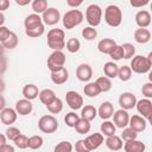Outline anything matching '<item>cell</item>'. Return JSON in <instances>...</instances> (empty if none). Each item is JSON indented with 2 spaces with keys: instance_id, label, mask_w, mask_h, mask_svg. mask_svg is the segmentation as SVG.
<instances>
[{
  "instance_id": "obj_1",
  "label": "cell",
  "mask_w": 152,
  "mask_h": 152,
  "mask_svg": "<svg viewBox=\"0 0 152 152\" xmlns=\"http://www.w3.org/2000/svg\"><path fill=\"white\" fill-rule=\"evenodd\" d=\"M65 34L61 28H52L48 32V45L53 51H62L65 48Z\"/></svg>"
},
{
  "instance_id": "obj_2",
  "label": "cell",
  "mask_w": 152,
  "mask_h": 152,
  "mask_svg": "<svg viewBox=\"0 0 152 152\" xmlns=\"http://www.w3.org/2000/svg\"><path fill=\"white\" fill-rule=\"evenodd\" d=\"M152 52L148 53L147 57L145 56H134L133 59L131 61V70L135 74H146L150 71L152 66Z\"/></svg>"
},
{
  "instance_id": "obj_3",
  "label": "cell",
  "mask_w": 152,
  "mask_h": 152,
  "mask_svg": "<svg viewBox=\"0 0 152 152\" xmlns=\"http://www.w3.org/2000/svg\"><path fill=\"white\" fill-rule=\"evenodd\" d=\"M104 21L112 27H116L122 21V12L119 6L109 5L104 10Z\"/></svg>"
},
{
  "instance_id": "obj_4",
  "label": "cell",
  "mask_w": 152,
  "mask_h": 152,
  "mask_svg": "<svg viewBox=\"0 0 152 152\" xmlns=\"http://www.w3.org/2000/svg\"><path fill=\"white\" fill-rule=\"evenodd\" d=\"M83 21V13L80 10H70L63 15V26L66 30H71L78 26Z\"/></svg>"
},
{
  "instance_id": "obj_5",
  "label": "cell",
  "mask_w": 152,
  "mask_h": 152,
  "mask_svg": "<svg viewBox=\"0 0 152 152\" xmlns=\"http://www.w3.org/2000/svg\"><path fill=\"white\" fill-rule=\"evenodd\" d=\"M102 19V10L99 5L91 4L86 10V20L91 27H96L100 25Z\"/></svg>"
},
{
  "instance_id": "obj_6",
  "label": "cell",
  "mask_w": 152,
  "mask_h": 152,
  "mask_svg": "<svg viewBox=\"0 0 152 152\" xmlns=\"http://www.w3.org/2000/svg\"><path fill=\"white\" fill-rule=\"evenodd\" d=\"M38 128L46 134L53 133L58 128V121L53 115H43L38 121Z\"/></svg>"
},
{
  "instance_id": "obj_7",
  "label": "cell",
  "mask_w": 152,
  "mask_h": 152,
  "mask_svg": "<svg viewBox=\"0 0 152 152\" xmlns=\"http://www.w3.org/2000/svg\"><path fill=\"white\" fill-rule=\"evenodd\" d=\"M65 64V55L63 51H53L48 58V68L51 72L61 70Z\"/></svg>"
},
{
  "instance_id": "obj_8",
  "label": "cell",
  "mask_w": 152,
  "mask_h": 152,
  "mask_svg": "<svg viewBox=\"0 0 152 152\" xmlns=\"http://www.w3.org/2000/svg\"><path fill=\"white\" fill-rule=\"evenodd\" d=\"M137 110L139 114H141L140 116H142L146 121L151 120V115H152V102L150 99H141L139 101H137L135 103Z\"/></svg>"
},
{
  "instance_id": "obj_9",
  "label": "cell",
  "mask_w": 152,
  "mask_h": 152,
  "mask_svg": "<svg viewBox=\"0 0 152 152\" xmlns=\"http://www.w3.org/2000/svg\"><path fill=\"white\" fill-rule=\"evenodd\" d=\"M65 101H66L68 106L71 109H74V110H77V109L82 108V106H83V97L77 91H74V90L66 91V94H65Z\"/></svg>"
},
{
  "instance_id": "obj_10",
  "label": "cell",
  "mask_w": 152,
  "mask_h": 152,
  "mask_svg": "<svg viewBox=\"0 0 152 152\" xmlns=\"http://www.w3.org/2000/svg\"><path fill=\"white\" fill-rule=\"evenodd\" d=\"M61 19V13L55 7H48V10L42 14V20L46 25H56Z\"/></svg>"
},
{
  "instance_id": "obj_11",
  "label": "cell",
  "mask_w": 152,
  "mask_h": 152,
  "mask_svg": "<svg viewBox=\"0 0 152 152\" xmlns=\"http://www.w3.org/2000/svg\"><path fill=\"white\" fill-rule=\"evenodd\" d=\"M135 103H137V99H135V95L129 93V91H125L120 95L119 97V104L121 107V109H125V110H128V109H133L135 107Z\"/></svg>"
},
{
  "instance_id": "obj_12",
  "label": "cell",
  "mask_w": 152,
  "mask_h": 152,
  "mask_svg": "<svg viewBox=\"0 0 152 152\" xmlns=\"http://www.w3.org/2000/svg\"><path fill=\"white\" fill-rule=\"evenodd\" d=\"M113 124L115 127L119 128H125L128 126V121H129V115L127 113V110L125 109H118L113 113Z\"/></svg>"
},
{
  "instance_id": "obj_13",
  "label": "cell",
  "mask_w": 152,
  "mask_h": 152,
  "mask_svg": "<svg viewBox=\"0 0 152 152\" xmlns=\"http://www.w3.org/2000/svg\"><path fill=\"white\" fill-rule=\"evenodd\" d=\"M83 140H84V144L88 147V150L89 151H93V150L99 148L103 144V140L104 139H103V135L101 133H93V134L88 135Z\"/></svg>"
},
{
  "instance_id": "obj_14",
  "label": "cell",
  "mask_w": 152,
  "mask_h": 152,
  "mask_svg": "<svg viewBox=\"0 0 152 152\" xmlns=\"http://www.w3.org/2000/svg\"><path fill=\"white\" fill-rule=\"evenodd\" d=\"M76 77L81 81V82H88L90 81V78L93 77V69L89 64L87 63H82L77 66L76 69Z\"/></svg>"
},
{
  "instance_id": "obj_15",
  "label": "cell",
  "mask_w": 152,
  "mask_h": 152,
  "mask_svg": "<svg viewBox=\"0 0 152 152\" xmlns=\"http://www.w3.org/2000/svg\"><path fill=\"white\" fill-rule=\"evenodd\" d=\"M17 116H18V114H17L15 109L10 108V107H6L0 112V120L4 125H10L11 126L12 124L15 122Z\"/></svg>"
},
{
  "instance_id": "obj_16",
  "label": "cell",
  "mask_w": 152,
  "mask_h": 152,
  "mask_svg": "<svg viewBox=\"0 0 152 152\" xmlns=\"http://www.w3.org/2000/svg\"><path fill=\"white\" fill-rule=\"evenodd\" d=\"M128 125H129V127L133 131H135L137 133H139V132H142V131L146 129L147 121L142 116H140V115H133V116L129 118Z\"/></svg>"
},
{
  "instance_id": "obj_17",
  "label": "cell",
  "mask_w": 152,
  "mask_h": 152,
  "mask_svg": "<svg viewBox=\"0 0 152 152\" xmlns=\"http://www.w3.org/2000/svg\"><path fill=\"white\" fill-rule=\"evenodd\" d=\"M135 23L139 28H146L151 24V14L146 10H140L135 14Z\"/></svg>"
},
{
  "instance_id": "obj_18",
  "label": "cell",
  "mask_w": 152,
  "mask_h": 152,
  "mask_svg": "<svg viewBox=\"0 0 152 152\" xmlns=\"http://www.w3.org/2000/svg\"><path fill=\"white\" fill-rule=\"evenodd\" d=\"M113 113H114V106L109 101L102 102L101 106H100V108L97 109V114H99V116L102 120H108L109 118L113 116Z\"/></svg>"
},
{
  "instance_id": "obj_19",
  "label": "cell",
  "mask_w": 152,
  "mask_h": 152,
  "mask_svg": "<svg viewBox=\"0 0 152 152\" xmlns=\"http://www.w3.org/2000/svg\"><path fill=\"white\" fill-rule=\"evenodd\" d=\"M32 103L31 101L26 100V99H21V100H18L17 103H15V112L17 114L19 115H28L31 112H32Z\"/></svg>"
},
{
  "instance_id": "obj_20",
  "label": "cell",
  "mask_w": 152,
  "mask_h": 152,
  "mask_svg": "<svg viewBox=\"0 0 152 152\" xmlns=\"http://www.w3.org/2000/svg\"><path fill=\"white\" fill-rule=\"evenodd\" d=\"M116 45L115 40L112 39V38H103L101 39L99 43H97V50L101 52V53H107L109 55L110 51L114 49V46Z\"/></svg>"
},
{
  "instance_id": "obj_21",
  "label": "cell",
  "mask_w": 152,
  "mask_h": 152,
  "mask_svg": "<svg viewBox=\"0 0 152 152\" xmlns=\"http://www.w3.org/2000/svg\"><path fill=\"white\" fill-rule=\"evenodd\" d=\"M68 78H69V72L65 68H62L61 70L51 72V81L57 86L65 83L68 81Z\"/></svg>"
},
{
  "instance_id": "obj_22",
  "label": "cell",
  "mask_w": 152,
  "mask_h": 152,
  "mask_svg": "<svg viewBox=\"0 0 152 152\" xmlns=\"http://www.w3.org/2000/svg\"><path fill=\"white\" fill-rule=\"evenodd\" d=\"M125 152H144L146 146L142 141L140 140H131V141H126L124 145Z\"/></svg>"
},
{
  "instance_id": "obj_23",
  "label": "cell",
  "mask_w": 152,
  "mask_h": 152,
  "mask_svg": "<svg viewBox=\"0 0 152 152\" xmlns=\"http://www.w3.org/2000/svg\"><path fill=\"white\" fill-rule=\"evenodd\" d=\"M134 40L139 44H145L151 40V32L147 28H137L134 31Z\"/></svg>"
},
{
  "instance_id": "obj_24",
  "label": "cell",
  "mask_w": 152,
  "mask_h": 152,
  "mask_svg": "<svg viewBox=\"0 0 152 152\" xmlns=\"http://www.w3.org/2000/svg\"><path fill=\"white\" fill-rule=\"evenodd\" d=\"M23 95L26 100L31 101V100H34L38 95H39V90H38V87L36 84H32V83H28L26 86H24L23 88Z\"/></svg>"
},
{
  "instance_id": "obj_25",
  "label": "cell",
  "mask_w": 152,
  "mask_h": 152,
  "mask_svg": "<svg viewBox=\"0 0 152 152\" xmlns=\"http://www.w3.org/2000/svg\"><path fill=\"white\" fill-rule=\"evenodd\" d=\"M106 146L109 150H112V151H119V150L122 148L124 142H122V140H121L120 137H118V135L114 134V135L107 137V139H106Z\"/></svg>"
},
{
  "instance_id": "obj_26",
  "label": "cell",
  "mask_w": 152,
  "mask_h": 152,
  "mask_svg": "<svg viewBox=\"0 0 152 152\" xmlns=\"http://www.w3.org/2000/svg\"><path fill=\"white\" fill-rule=\"evenodd\" d=\"M43 24V20H42V17H39V14H36V13H32V14H28L25 20H24V25H25V30H30V28H33L38 25Z\"/></svg>"
},
{
  "instance_id": "obj_27",
  "label": "cell",
  "mask_w": 152,
  "mask_h": 152,
  "mask_svg": "<svg viewBox=\"0 0 152 152\" xmlns=\"http://www.w3.org/2000/svg\"><path fill=\"white\" fill-rule=\"evenodd\" d=\"M96 115H97V109L94 106H91V104L84 106L82 108V110H81V118L84 119V120H87V121L94 120L96 118Z\"/></svg>"
},
{
  "instance_id": "obj_28",
  "label": "cell",
  "mask_w": 152,
  "mask_h": 152,
  "mask_svg": "<svg viewBox=\"0 0 152 152\" xmlns=\"http://www.w3.org/2000/svg\"><path fill=\"white\" fill-rule=\"evenodd\" d=\"M39 100L42 103H44L45 106H48L49 103H51L57 96L55 94V91L52 89H43L42 91H39Z\"/></svg>"
},
{
  "instance_id": "obj_29",
  "label": "cell",
  "mask_w": 152,
  "mask_h": 152,
  "mask_svg": "<svg viewBox=\"0 0 152 152\" xmlns=\"http://www.w3.org/2000/svg\"><path fill=\"white\" fill-rule=\"evenodd\" d=\"M118 70H119V66L114 62H107L103 65V72L106 77H108L109 80L118 77Z\"/></svg>"
},
{
  "instance_id": "obj_30",
  "label": "cell",
  "mask_w": 152,
  "mask_h": 152,
  "mask_svg": "<svg viewBox=\"0 0 152 152\" xmlns=\"http://www.w3.org/2000/svg\"><path fill=\"white\" fill-rule=\"evenodd\" d=\"M83 91L88 97H96L101 94V90L96 84V82H89L88 84H86L83 88Z\"/></svg>"
},
{
  "instance_id": "obj_31",
  "label": "cell",
  "mask_w": 152,
  "mask_h": 152,
  "mask_svg": "<svg viewBox=\"0 0 152 152\" xmlns=\"http://www.w3.org/2000/svg\"><path fill=\"white\" fill-rule=\"evenodd\" d=\"M90 121H87V120H84V119H82V118H80L77 121H76V124H75V126H74V128L76 129V132L77 133H80V134H86V133H88L89 131H90Z\"/></svg>"
},
{
  "instance_id": "obj_32",
  "label": "cell",
  "mask_w": 152,
  "mask_h": 152,
  "mask_svg": "<svg viewBox=\"0 0 152 152\" xmlns=\"http://www.w3.org/2000/svg\"><path fill=\"white\" fill-rule=\"evenodd\" d=\"M101 134L102 135H106V137H110V135H114L115 134V126L112 121H108V120H104L101 126Z\"/></svg>"
},
{
  "instance_id": "obj_33",
  "label": "cell",
  "mask_w": 152,
  "mask_h": 152,
  "mask_svg": "<svg viewBox=\"0 0 152 152\" xmlns=\"http://www.w3.org/2000/svg\"><path fill=\"white\" fill-rule=\"evenodd\" d=\"M95 82H96V84L99 86L101 93H107V91H109V90L112 89V81H110L108 77H106V76L99 77Z\"/></svg>"
},
{
  "instance_id": "obj_34",
  "label": "cell",
  "mask_w": 152,
  "mask_h": 152,
  "mask_svg": "<svg viewBox=\"0 0 152 152\" xmlns=\"http://www.w3.org/2000/svg\"><path fill=\"white\" fill-rule=\"evenodd\" d=\"M31 6L36 14H43L48 10V1L46 0H34V1H32Z\"/></svg>"
},
{
  "instance_id": "obj_35",
  "label": "cell",
  "mask_w": 152,
  "mask_h": 152,
  "mask_svg": "<svg viewBox=\"0 0 152 152\" xmlns=\"http://www.w3.org/2000/svg\"><path fill=\"white\" fill-rule=\"evenodd\" d=\"M118 77L120 78V81L122 82H126V81H129L131 77H132V70L128 65H122V66H119V70H118Z\"/></svg>"
},
{
  "instance_id": "obj_36",
  "label": "cell",
  "mask_w": 152,
  "mask_h": 152,
  "mask_svg": "<svg viewBox=\"0 0 152 152\" xmlns=\"http://www.w3.org/2000/svg\"><path fill=\"white\" fill-rule=\"evenodd\" d=\"M46 108H48V110H49L50 113H52V114H58V113H61L62 109H63V102H62V100H61L59 97H56L51 103H49V104L46 106Z\"/></svg>"
},
{
  "instance_id": "obj_37",
  "label": "cell",
  "mask_w": 152,
  "mask_h": 152,
  "mask_svg": "<svg viewBox=\"0 0 152 152\" xmlns=\"http://www.w3.org/2000/svg\"><path fill=\"white\" fill-rule=\"evenodd\" d=\"M1 44H2L4 49H14V48H17V45H18V36H17L14 32L11 31L10 36H8V37L6 38V40L2 42Z\"/></svg>"
},
{
  "instance_id": "obj_38",
  "label": "cell",
  "mask_w": 152,
  "mask_h": 152,
  "mask_svg": "<svg viewBox=\"0 0 152 152\" xmlns=\"http://www.w3.org/2000/svg\"><path fill=\"white\" fill-rule=\"evenodd\" d=\"M138 137V133L135 131H133L131 127H125L122 133H121V140H124L125 142L126 141H131V140H135Z\"/></svg>"
},
{
  "instance_id": "obj_39",
  "label": "cell",
  "mask_w": 152,
  "mask_h": 152,
  "mask_svg": "<svg viewBox=\"0 0 152 152\" xmlns=\"http://www.w3.org/2000/svg\"><path fill=\"white\" fill-rule=\"evenodd\" d=\"M45 31V26L44 24H40L33 28H30V30H25V33L28 36V37H32V38H37V37H40Z\"/></svg>"
},
{
  "instance_id": "obj_40",
  "label": "cell",
  "mask_w": 152,
  "mask_h": 152,
  "mask_svg": "<svg viewBox=\"0 0 152 152\" xmlns=\"http://www.w3.org/2000/svg\"><path fill=\"white\" fill-rule=\"evenodd\" d=\"M122 48V51H124V58L125 59H129L132 57H134V53H135V48L133 44L131 43H125L121 45Z\"/></svg>"
},
{
  "instance_id": "obj_41",
  "label": "cell",
  "mask_w": 152,
  "mask_h": 152,
  "mask_svg": "<svg viewBox=\"0 0 152 152\" xmlns=\"http://www.w3.org/2000/svg\"><path fill=\"white\" fill-rule=\"evenodd\" d=\"M43 146V138L40 135H32L28 138V147L31 150H38Z\"/></svg>"
},
{
  "instance_id": "obj_42",
  "label": "cell",
  "mask_w": 152,
  "mask_h": 152,
  "mask_svg": "<svg viewBox=\"0 0 152 152\" xmlns=\"http://www.w3.org/2000/svg\"><path fill=\"white\" fill-rule=\"evenodd\" d=\"M65 46H66V50H68L69 52L75 53V52H77V51L80 50L81 43H80V40H78L77 38H70V39L66 42Z\"/></svg>"
},
{
  "instance_id": "obj_43",
  "label": "cell",
  "mask_w": 152,
  "mask_h": 152,
  "mask_svg": "<svg viewBox=\"0 0 152 152\" xmlns=\"http://www.w3.org/2000/svg\"><path fill=\"white\" fill-rule=\"evenodd\" d=\"M82 36H83V38L87 39V40H93V39L96 38L97 31H96L95 27L88 26V27H84V28L82 30Z\"/></svg>"
},
{
  "instance_id": "obj_44",
  "label": "cell",
  "mask_w": 152,
  "mask_h": 152,
  "mask_svg": "<svg viewBox=\"0 0 152 152\" xmlns=\"http://www.w3.org/2000/svg\"><path fill=\"white\" fill-rule=\"evenodd\" d=\"M53 152H72V145L69 141H61L55 146Z\"/></svg>"
},
{
  "instance_id": "obj_45",
  "label": "cell",
  "mask_w": 152,
  "mask_h": 152,
  "mask_svg": "<svg viewBox=\"0 0 152 152\" xmlns=\"http://www.w3.org/2000/svg\"><path fill=\"white\" fill-rule=\"evenodd\" d=\"M14 144H15L17 147H19V148H21V150L27 148V147H28V138H27L26 135H24V134H20L19 137L15 138Z\"/></svg>"
},
{
  "instance_id": "obj_46",
  "label": "cell",
  "mask_w": 152,
  "mask_h": 152,
  "mask_svg": "<svg viewBox=\"0 0 152 152\" xmlns=\"http://www.w3.org/2000/svg\"><path fill=\"white\" fill-rule=\"evenodd\" d=\"M109 56H110V58L114 59V61H119V59L124 58V51H122L121 45H118V44H116V45L114 46V49L110 51Z\"/></svg>"
},
{
  "instance_id": "obj_47",
  "label": "cell",
  "mask_w": 152,
  "mask_h": 152,
  "mask_svg": "<svg viewBox=\"0 0 152 152\" xmlns=\"http://www.w3.org/2000/svg\"><path fill=\"white\" fill-rule=\"evenodd\" d=\"M78 119H80V116H78L76 113L70 112V113H68V114L64 116V122L66 124V126H69V127H74L75 124H76V121H77Z\"/></svg>"
},
{
  "instance_id": "obj_48",
  "label": "cell",
  "mask_w": 152,
  "mask_h": 152,
  "mask_svg": "<svg viewBox=\"0 0 152 152\" xmlns=\"http://www.w3.org/2000/svg\"><path fill=\"white\" fill-rule=\"evenodd\" d=\"M21 133H20V131H19V128H17V127H13V126H10L7 129H6V138L7 139H10V140H15V138L17 137H19Z\"/></svg>"
},
{
  "instance_id": "obj_49",
  "label": "cell",
  "mask_w": 152,
  "mask_h": 152,
  "mask_svg": "<svg viewBox=\"0 0 152 152\" xmlns=\"http://www.w3.org/2000/svg\"><path fill=\"white\" fill-rule=\"evenodd\" d=\"M141 93L146 99H151L152 97V83L146 82L141 88Z\"/></svg>"
},
{
  "instance_id": "obj_50",
  "label": "cell",
  "mask_w": 152,
  "mask_h": 152,
  "mask_svg": "<svg viewBox=\"0 0 152 152\" xmlns=\"http://www.w3.org/2000/svg\"><path fill=\"white\" fill-rule=\"evenodd\" d=\"M75 151H76V152H90V151L88 150V147L86 146L83 139L77 140V142L75 144Z\"/></svg>"
},
{
  "instance_id": "obj_51",
  "label": "cell",
  "mask_w": 152,
  "mask_h": 152,
  "mask_svg": "<svg viewBox=\"0 0 152 152\" xmlns=\"http://www.w3.org/2000/svg\"><path fill=\"white\" fill-rule=\"evenodd\" d=\"M10 33H11V31H10L8 27H6V26H0V43L5 42L6 38L10 36Z\"/></svg>"
},
{
  "instance_id": "obj_52",
  "label": "cell",
  "mask_w": 152,
  "mask_h": 152,
  "mask_svg": "<svg viewBox=\"0 0 152 152\" xmlns=\"http://www.w3.org/2000/svg\"><path fill=\"white\" fill-rule=\"evenodd\" d=\"M7 70V58L5 56H0V76H2Z\"/></svg>"
},
{
  "instance_id": "obj_53",
  "label": "cell",
  "mask_w": 152,
  "mask_h": 152,
  "mask_svg": "<svg viewBox=\"0 0 152 152\" xmlns=\"http://www.w3.org/2000/svg\"><path fill=\"white\" fill-rule=\"evenodd\" d=\"M150 1L148 0H131V6L133 7H142L147 5Z\"/></svg>"
},
{
  "instance_id": "obj_54",
  "label": "cell",
  "mask_w": 152,
  "mask_h": 152,
  "mask_svg": "<svg viewBox=\"0 0 152 152\" xmlns=\"http://www.w3.org/2000/svg\"><path fill=\"white\" fill-rule=\"evenodd\" d=\"M0 152H14V147L12 145L5 144V145L0 146Z\"/></svg>"
},
{
  "instance_id": "obj_55",
  "label": "cell",
  "mask_w": 152,
  "mask_h": 152,
  "mask_svg": "<svg viewBox=\"0 0 152 152\" xmlns=\"http://www.w3.org/2000/svg\"><path fill=\"white\" fill-rule=\"evenodd\" d=\"M82 2H83L82 0H77V1L76 0H66V5L70 7H75V8L80 5H82Z\"/></svg>"
},
{
  "instance_id": "obj_56",
  "label": "cell",
  "mask_w": 152,
  "mask_h": 152,
  "mask_svg": "<svg viewBox=\"0 0 152 152\" xmlns=\"http://www.w3.org/2000/svg\"><path fill=\"white\" fill-rule=\"evenodd\" d=\"M10 7V1L8 0H0V12L6 11Z\"/></svg>"
},
{
  "instance_id": "obj_57",
  "label": "cell",
  "mask_w": 152,
  "mask_h": 152,
  "mask_svg": "<svg viewBox=\"0 0 152 152\" xmlns=\"http://www.w3.org/2000/svg\"><path fill=\"white\" fill-rule=\"evenodd\" d=\"M4 108H6V100H5V97L0 94V112H1Z\"/></svg>"
},
{
  "instance_id": "obj_58",
  "label": "cell",
  "mask_w": 152,
  "mask_h": 152,
  "mask_svg": "<svg viewBox=\"0 0 152 152\" xmlns=\"http://www.w3.org/2000/svg\"><path fill=\"white\" fill-rule=\"evenodd\" d=\"M15 4L19 6H25L30 4V0H15Z\"/></svg>"
},
{
  "instance_id": "obj_59",
  "label": "cell",
  "mask_w": 152,
  "mask_h": 152,
  "mask_svg": "<svg viewBox=\"0 0 152 152\" xmlns=\"http://www.w3.org/2000/svg\"><path fill=\"white\" fill-rule=\"evenodd\" d=\"M5 88H6V86H5V82H4V80L0 77V94H2V93L5 91Z\"/></svg>"
},
{
  "instance_id": "obj_60",
  "label": "cell",
  "mask_w": 152,
  "mask_h": 152,
  "mask_svg": "<svg viewBox=\"0 0 152 152\" xmlns=\"http://www.w3.org/2000/svg\"><path fill=\"white\" fill-rule=\"evenodd\" d=\"M6 135H4V134H1L0 133V146H2V145H5L6 144Z\"/></svg>"
},
{
  "instance_id": "obj_61",
  "label": "cell",
  "mask_w": 152,
  "mask_h": 152,
  "mask_svg": "<svg viewBox=\"0 0 152 152\" xmlns=\"http://www.w3.org/2000/svg\"><path fill=\"white\" fill-rule=\"evenodd\" d=\"M4 23H5V15L2 12H0V26H4Z\"/></svg>"
},
{
  "instance_id": "obj_62",
  "label": "cell",
  "mask_w": 152,
  "mask_h": 152,
  "mask_svg": "<svg viewBox=\"0 0 152 152\" xmlns=\"http://www.w3.org/2000/svg\"><path fill=\"white\" fill-rule=\"evenodd\" d=\"M4 53H5V49H4L2 44L0 43V56H4Z\"/></svg>"
}]
</instances>
